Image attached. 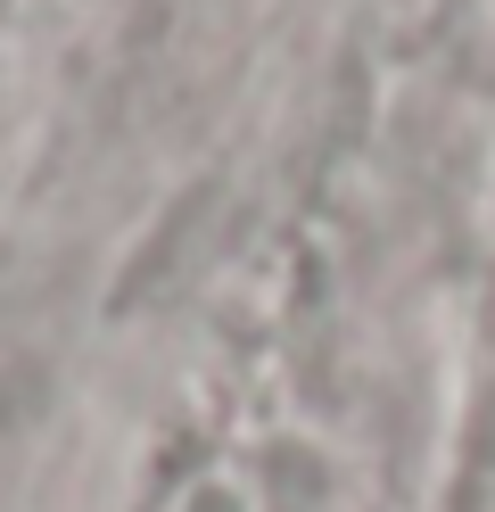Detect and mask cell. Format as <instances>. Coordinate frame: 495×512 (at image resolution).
<instances>
[{"label": "cell", "mask_w": 495, "mask_h": 512, "mask_svg": "<svg viewBox=\"0 0 495 512\" xmlns=\"http://www.w3.org/2000/svg\"><path fill=\"white\" fill-rule=\"evenodd\" d=\"M165 512H264V504H256V488H248L240 471H223V463H215V471H190Z\"/></svg>", "instance_id": "1"}]
</instances>
